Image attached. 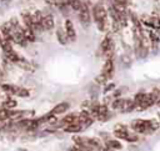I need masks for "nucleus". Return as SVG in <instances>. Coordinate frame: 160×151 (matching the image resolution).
Here are the masks:
<instances>
[{
    "label": "nucleus",
    "instance_id": "f257e3e1",
    "mask_svg": "<svg viewBox=\"0 0 160 151\" xmlns=\"http://www.w3.org/2000/svg\"><path fill=\"white\" fill-rule=\"evenodd\" d=\"M131 126L134 129V131L139 132V134H148L150 131H154L159 127V124L154 120H134L131 121Z\"/></svg>",
    "mask_w": 160,
    "mask_h": 151
},
{
    "label": "nucleus",
    "instance_id": "9d476101",
    "mask_svg": "<svg viewBox=\"0 0 160 151\" xmlns=\"http://www.w3.org/2000/svg\"><path fill=\"white\" fill-rule=\"evenodd\" d=\"M68 109H69V104H68V102H60V104H58V105L51 110V114H54V115L64 114Z\"/></svg>",
    "mask_w": 160,
    "mask_h": 151
},
{
    "label": "nucleus",
    "instance_id": "423d86ee",
    "mask_svg": "<svg viewBox=\"0 0 160 151\" xmlns=\"http://www.w3.org/2000/svg\"><path fill=\"white\" fill-rule=\"evenodd\" d=\"M112 71H114V61H112V57H109V59H106V61H105V64L102 66L101 74L105 76L106 80H109L111 77V75H112Z\"/></svg>",
    "mask_w": 160,
    "mask_h": 151
},
{
    "label": "nucleus",
    "instance_id": "4be33fe9",
    "mask_svg": "<svg viewBox=\"0 0 160 151\" xmlns=\"http://www.w3.org/2000/svg\"><path fill=\"white\" fill-rule=\"evenodd\" d=\"M159 92H160V90H159Z\"/></svg>",
    "mask_w": 160,
    "mask_h": 151
},
{
    "label": "nucleus",
    "instance_id": "1a4fd4ad",
    "mask_svg": "<svg viewBox=\"0 0 160 151\" xmlns=\"http://www.w3.org/2000/svg\"><path fill=\"white\" fill-rule=\"evenodd\" d=\"M79 122V116L78 115H75V114H69V115H66L62 120H61V124L62 125H71V124H78ZM80 124V122H79Z\"/></svg>",
    "mask_w": 160,
    "mask_h": 151
},
{
    "label": "nucleus",
    "instance_id": "6e6552de",
    "mask_svg": "<svg viewBox=\"0 0 160 151\" xmlns=\"http://www.w3.org/2000/svg\"><path fill=\"white\" fill-rule=\"evenodd\" d=\"M54 25H55V21H54V17H52L51 14H48V15L42 16V29L49 31V30L54 29Z\"/></svg>",
    "mask_w": 160,
    "mask_h": 151
},
{
    "label": "nucleus",
    "instance_id": "f03ea898",
    "mask_svg": "<svg viewBox=\"0 0 160 151\" xmlns=\"http://www.w3.org/2000/svg\"><path fill=\"white\" fill-rule=\"evenodd\" d=\"M92 16L95 19V22L98 24V27L100 31L105 30L106 25V17H108V11L101 4H96L92 6Z\"/></svg>",
    "mask_w": 160,
    "mask_h": 151
},
{
    "label": "nucleus",
    "instance_id": "20e7f679",
    "mask_svg": "<svg viewBox=\"0 0 160 151\" xmlns=\"http://www.w3.org/2000/svg\"><path fill=\"white\" fill-rule=\"evenodd\" d=\"M0 46L2 47L4 54H5V56H6L8 60H10V61H12V62H16V61L19 60L18 54H16L15 50L11 47V42H9V41H6V40L2 39L1 42H0Z\"/></svg>",
    "mask_w": 160,
    "mask_h": 151
},
{
    "label": "nucleus",
    "instance_id": "2eb2a0df",
    "mask_svg": "<svg viewBox=\"0 0 160 151\" xmlns=\"http://www.w3.org/2000/svg\"><path fill=\"white\" fill-rule=\"evenodd\" d=\"M16 64H18V65H19L21 69H25V70H28V71H34L32 65H31V64H29L28 61H25V60L20 59V57H19V60L16 61Z\"/></svg>",
    "mask_w": 160,
    "mask_h": 151
},
{
    "label": "nucleus",
    "instance_id": "7ed1b4c3",
    "mask_svg": "<svg viewBox=\"0 0 160 151\" xmlns=\"http://www.w3.org/2000/svg\"><path fill=\"white\" fill-rule=\"evenodd\" d=\"M114 135H115L116 137L121 139V140H126V141H130V142L138 140V137L134 136V135H131V134L128 131L126 126H124V125H121V124H118V125L115 126V129H114Z\"/></svg>",
    "mask_w": 160,
    "mask_h": 151
},
{
    "label": "nucleus",
    "instance_id": "ddd939ff",
    "mask_svg": "<svg viewBox=\"0 0 160 151\" xmlns=\"http://www.w3.org/2000/svg\"><path fill=\"white\" fill-rule=\"evenodd\" d=\"M16 105H18V102L14 99H6L2 102V107L4 109H8V110H14L16 107Z\"/></svg>",
    "mask_w": 160,
    "mask_h": 151
},
{
    "label": "nucleus",
    "instance_id": "a211bd4d",
    "mask_svg": "<svg viewBox=\"0 0 160 151\" xmlns=\"http://www.w3.org/2000/svg\"><path fill=\"white\" fill-rule=\"evenodd\" d=\"M110 44H112V42H111V37H110V35H108V36H106V37L102 40V42H101V45H100L101 50L104 51V50H105V49H106V47H108Z\"/></svg>",
    "mask_w": 160,
    "mask_h": 151
},
{
    "label": "nucleus",
    "instance_id": "412c9836",
    "mask_svg": "<svg viewBox=\"0 0 160 151\" xmlns=\"http://www.w3.org/2000/svg\"><path fill=\"white\" fill-rule=\"evenodd\" d=\"M1 40H2V37H1V35H0V42H1Z\"/></svg>",
    "mask_w": 160,
    "mask_h": 151
},
{
    "label": "nucleus",
    "instance_id": "4468645a",
    "mask_svg": "<svg viewBox=\"0 0 160 151\" xmlns=\"http://www.w3.org/2000/svg\"><path fill=\"white\" fill-rule=\"evenodd\" d=\"M134 107H135V101H134V100H125V101H124V105H122V107H121V111L129 112V111L134 110Z\"/></svg>",
    "mask_w": 160,
    "mask_h": 151
},
{
    "label": "nucleus",
    "instance_id": "f3484780",
    "mask_svg": "<svg viewBox=\"0 0 160 151\" xmlns=\"http://www.w3.org/2000/svg\"><path fill=\"white\" fill-rule=\"evenodd\" d=\"M15 95H18L19 97H28L29 96V90L25 87H18Z\"/></svg>",
    "mask_w": 160,
    "mask_h": 151
},
{
    "label": "nucleus",
    "instance_id": "aec40b11",
    "mask_svg": "<svg viewBox=\"0 0 160 151\" xmlns=\"http://www.w3.org/2000/svg\"><path fill=\"white\" fill-rule=\"evenodd\" d=\"M115 4H119V5H122V6H126V0H114Z\"/></svg>",
    "mask_w": 160,
    "mask_h": 151
},
{
    "label": "nucleus",
    "instance_id": "9b49d317",
    "mask_svg": "<svg viewBox=\"0 0 160 151\" xmlns=\"http://www.w3.org/2000/svg\"><path fill=\"white\" fill-rule=\"evenodd\" d=\"M56 36H58V40L61 45H65L68 42V39H66V32L62 27H58L56 30Z\"/></svg>",
    "mask_w": 160,
    "mask_h": 151
},
{
    "label": "nucleus",
    "instance_id": "6ab92c4d",
    "mask_svg": "<svg viewBox=\"0 0 160 151\" xmlns=\"http://www.w3.org/2000/svg\"><path fill=\"white\" fill-rule=\"evenodd\" d=\"M124 101H125V99H116V100L112 102V107L121 110V107H122V105H124Z\"/></svg>",
    "mask_w": 160,
    "mask_h": 151
},
{
    "label": "nucleus",
    "instance_id": "39448f33",
    "mask_svg": "<svg viewBox=\"0 0 160 151\" xmlns=\"http://www.w3.org/2000/svg\"><path fill=\"white\" fill-rule=\"evenodd\" d=\"M78 12H79V17H80V21L82 22V25L89 26L90 22H91V16H90V11H89V7H88L86 1L82 2L81 9H80Z\"/></svg>",
    "mask_w": 160,
    "mask_h": 151
},
{
    "label": "nucleus",
    "instance_id": "dca6fc26",
    "mask_svg": "<svg viewBox=\"0 0 160 151\" xmlns=\"http://www.w3.org/2000/svg\"><path fill=\"white\" fill-rule=\"evenodd\" d=\"M106 146H108V149H111V150H120L122 147L118 140H109L106 142Z\"/></svg>",
    "mask_w": 160,
    "mask_h": 151
},
{
    "label": "nucleus",
    "instance_id": "f8f14e48",
    "mask_svg": "<svg viewBox=\"0 0 160 151\" xmlns=\"http://www.w3.org/2000/svg\"><path fill=\"white\" fill-rule=\"evenodd\" d=\"M64 130L66 131V132H79V131H81L82 130V125L81 124H71V125H66L65 127H64Z\"/></svg>",
    "mask_w": 160,
    "mask_h": 151
},
{
    "label": "nucleus",
    "instance_id": "0eeeda50",
    "mask_svg": "<svg viewBox=\"0 0 160 151\" xmlns=\"http://www.w3.org/2000/svg\"><path fill=\"white\" fill-rule=\"evenodd\" d=\"M65 32H66V37L70 40V41H75L76 40V31H75V27L71 22V20H66L65 21Z\"/></svg>",
    "mask_w": 160,
    "mask_h": 151
}]
</instances>
